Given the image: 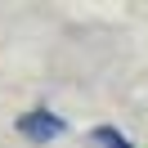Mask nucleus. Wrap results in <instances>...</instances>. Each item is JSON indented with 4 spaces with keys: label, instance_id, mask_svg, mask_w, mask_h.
I'll list each match as a JSON object with an SVG mask.
<instances>
[{
    "label": "nucleus",
    "instance_id": "f03ea898",
    "mask_svg": "<svg viewBox=\"0 0 148 148\" xmlns=\"http://www.w3.org/2000/svg\"><path fill=\"white\" fill-rule=\"evenodd\" d=\"M90 144H94V148H135V144H130V139L121 135L117 126H99V130L90 135Z\"/></svg>",
    "mask_w": 148,
    "mask_h": 148
},
{
    "label": "nucleus",
    "instance_id": "f257e3e1",
    "mask_svg": "<svg viewBox=\"0 0 148 148\" xmlns=\"http://www.w3.org/2000/svg\"><path fill=\"white\" fill-rule=\"evenodd\" d=\"M63 130H67V121L58 117V112H49V108H32V112L18 117V135L32 139V144H49V139H58Z\"/></svg>",
    "mask_w": 148,
    "mask_h": 148
}]
</instances>
